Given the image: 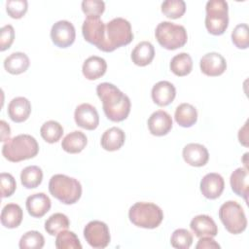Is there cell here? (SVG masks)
<instances>
[{"label":"cell","instance_id":"6da1fadb","mask_svg":"<svg viewBox=\"0 0 249 249\" xmlns=\"http://www.w3.org/2000/svg\"><path fill=\"white\" fill-rule=\"evenodd\" d=\"M96 93L102 101L104 114L110 121L122 122L127 118L131 107L129 97L115 85L101 83L96 87Z\"/></svg>","mask_w":249,"mask_h":249},{"label":"cell","instance_id":"7a4b0ae2","mask_svg":"<svg viewBox=\"0 0 249 249\" xmlns=\"http://www.w3.org/2000/svg\"><path fill=\"white\" fill-rule=\"evenodd\" d=\"M38 152L37 140L29 134H18L6 141L2 147V155L12 162L32 159Z\"/></svg>","mask_w":249,"mask_h":249},{"label":"cell","instance_id":"3957f363","mask_svg":"<svg viewBox=\"0 0 249 249\" xmlns=\"http://www.w3.org/2000/svg\"><path fill=\"white\" fill-rule=\"evenodd\" d=\"M49 191L60 202L74 204L82 196V185L75 178L64 174H55L50 179Z\"/></svg>","mask_w":249,"mask_h":249},{"label":"cell","instance_id":"277c9868","mask_svg":"<svg viewBox=\"0 0 249 249\" xmlns=\"http://www.w3.org/2000/svg\"><path fill=\"white\" fill-rule=\"evenodd\" d=\"M130 222L143 229H155L163 219L162 210L152 202H136L128 211Z\"/></svg>","mask_w":249,"mask_h":249},{"label":"cell","instance_id":"5b68a950","mask_svg":"<svg viewBox=\"0 0 249 249\" xmlns=\"http://www.w3.org/2000/svg\"><path fill=\"white\" fill-rule=\"evenodd\" d=\"M106 48L105 52H113L116 49L128 45L133 39L131 25L123 18H115L107 22L105 27Z\"/></svg>","mask_w":249,"mask_h":249},{"label":"cell","instance_id":"8992f818","mask_svg":"<svg viewBox=\"0 0 249 249\" xmlns=\"http://www.w3.org/2000/svg\"><path fill=\"white\" fill-rule=\"evenodd\" d=\"M205 27L213 35H222L229 25V6L225 0H209L206 3Z\"/></svg>","mask_w":249,"mask_h":249},{"label":"cell","instance_id":"52a82bcc","mask_svg":"<svg viewBox=\"0 0 249 249\" xmlns=\"http://www.w3.org/2000/svg\"><path fill=\"white\" fill-rule=\"evenodd\" d=\"M159 44L166 50H176L183 47L188 40V34L183 25L170 21H161L155 31Z\"/></svg>","mask_w":249,"mask_h":249},{"label":"cell","instance_id":"ba28073f","mask_svg":"<svg viewBox=\"0 0 249 249\" xmlns=\"http://www.w3.org/2000/svg\"><path fill=\"white\" fill-rule=\"evenodd\" d=\"M219 218L226 230L233 234L241 233L247 227V219L243 208L234 200L224 202L219 209Z\"/></svg>","mask_w":249,"mask_h":249},{"label":"cell","instance_id":"9c48e42d","mask_svg":"<svg viewBox=\"0 0 249 249\" xmlns=\"http://www.w3.org/2000/svg\"><path fill=\"white\" fill-rule=\"evenodd\" d=\"M106 25L99 18L87 17L83 22L82 32L85 40L94 46L100 51L105 52L106 39H105Z\"/></svg>","mask_w":249,"mask_h":249},{"label":"cell","instance_id":"30bf717a","mask_svg":"<svg viewBox=\"0 0 249 249\" xmlns=\"http://www.w3.org/2000/svg\"><path fill=\"white\" fill-rule=\"evenodd\" d=\"M84 237L91 247L97 249L107 247L111 239L108 226L97 220L87 224L84 229Z\"/></svg>","mask_w":249,"mask_h":249},{"label":"cell","instance_id":"8fae6325","mask_svg":"<svg viewBox=\"0 0 249 249\" xmlns=\"http://www.w3.org/2000/svg\"><path fill=\"white\" fill-rule=\"evenodd\" d=\"M75 37V27L68 20H58L52 26L51 38L58 48H68L74 43Z\"/></svg>","mask_w":249,"mask_h":249},{"label":"cell","instance_id":"7c38bea8","mask_svg":"<svg viewBox=\"0 0 249 249\" xmlns=\"http://www.w3.org/2000/svg\"><path fill=\"white\" fill-rule=\"evenodd\" d=\"M74 119L77 125L88 130H93L99 124L97 110L89 103H82L77 106L74 112Z\"/></svg>","mask_w":249,"mask_h":249},{"label":"cell","instance_id":"4fadbf2b","mask_svg":"<svg viewBox=\"0 0 249 249\" xmlns=\"http://www.w3.org/2000/svg\"><path fill=\"white\" fill-rule=\"evenodd\" d=\"M200 70L203 74L210 77L222 75L226 68L227 62L224 56L218 53L212 52L204 54L199 61Z\"/></svg>","mask_w":249,"mask_h":249},{"label":"cell","instance_id":"5bb4252c","mask_svg":"<svg viewBox=\"0 0 249 249\" xmlns=\"http://www.w3.org/2000/svg\"><path fill=\"white\" fill-rule=\"evenodd\" d=\"M225 188V182L223 177L218 173H208L200 181V192L209 199H215L219 197Z\"/></svg>","mask_w":249,"mask_h":249},{"label":"cell","instance_id":"9a60e30c","mask_svg":"<svg viewBox=\"0 0 249 249\" xmlns=\"http://www.w3.org/2000/svg\"><path fill=\"white\" fill-rule=\"evenodd\" d=\"M148 128L150 132L156 136L167 134L172 128L171 116L163 110L154 112L148 119Z\"/></svg>","mask_w":249,"mask_h":249},{"label":"cell","instance_id":"2e32d148","mask_svg":"<svg viewBox=\"0 0 249 249\" xmlns=\"http://www.w3.org/2000/svg\"><path fill=\"white\" fill-rule=\"evenodd\" d=\"M184 160L192 166H203L209 160V153L207 149L198 143L187 144L182 152Z\"/></svg>","mask_w":249,"mask_h":249},{"label":"cell","instance_id":"e0dca14e","mask_svg":"<svg viewBox=\"0 0 249 249\" xmlns=\"http://www.w3.org/2000/svg\"><path fill=\"white\" fill-rule=\"evenodd\" d=\"M26 209L30 216L41 218L51 209L52 201L44 193H37L29 196L26 198Z\"/></svg>","mask_w":249,"mask_h":249},{"label":"cell","instance_id":"ac0fdd59","mask_svg":"<svg viewBox=\"0 0 249 249\" xmlns=\"http://www.w3.org/2000/svg\"><path fill=\"white\" fill-rule=\"evenodd\" d=\"M191 230L196 236H211L214 237L218 233V228L214 220L208 215H197L194 217L190 224Z\"/></svg>","mask_w":249,"mask_h":249},{"label":"cell","instance_id":"d6986e66","mask_svg":"<svg viewBox=\"0 0 249 249\" xmlns=\"http://www.w3.org/2000/svg\"><path fill=\"white\" fill-rule=\"evenodd\" d=\"M176 95V89L168 81H160L152 89V99L159 106L170 104Z\"/></svg>","mask_w":249,"mask_h":249},{"label":"cell","instance_id":"ffe728a7","mask_svg":"<svg viewBox=\"0 0 249 249\" xmlns=\"http://www.w3.org/2000/svg\"><path fill=\"white\" fill-rule=\"evenodd\" d=\"M31 113L30 101L22 96L13 98L8 105V115L15 123L26 121Z\"/></svg>","mask_w":249,"mask_h":249},{"label":"cell","instance_id":"44dd1931","mask_svg":"<svg viewBox=\"0 0 249 249\" xmlns=\"http://www.w3.org/2000/svg\"><path fill=\"white\" fill-rule=\"evenodd\" d=\"M230 183L232 192L248 201L249 174L247 167H238L231 175Z\"/></svg>","mask_w":249,"mask_h":249},{"label":"cell","instance_id":"7402d4cb","mask_svg":"<svg viewBox=\"0 0 249 249\" xmlns=\"http://www.w3.org/2000/svg\"><path fill=\"white\" fill-rule=\"evenodd\" d=\"M107 69V63L104 58L97 56V55H91L88 57L83 64L82 71L84 76L88 80H96L100 77H102Z\"/></svg>","mask_w":249,"mask_h":249},{"label":"cell","instance_id":"603a6c76","mask_svg":"<svg viewBox=\"0 0 249 249\" xmlns=\"http://www.w3.org/2000/svg\"><path fill=\"white\" fill-rule=\"evenodd\" d=\"M124 140L125 134L124 130L117 126H113L105 130L101 136L100 143L104 150L113 152L119 150L124 144Z\"/></svg>","mask_w":249,"mask_h":249},{"label":"cell","instance_id":"cb8c5ba5","mask_svg":"<svg viewBox=\"0 0 249 249\" xmlns=\"http://www.w3.org/2000/svg\"><path fill=\"white\" fill-rule=\"evenodd\" d=\"M30 61L29 57L20 52H16L7 56L4 60V68L7 72L13 75H18L27 70Z\"/></svg>","mask_w":249,"mask_h":249},{"label":"cell","instance_id":"d4e9b609","mask_svg":"<svg viewBox=\"0 0 249 249\" xmlns=\"http://www.w3.org/2000/svg\"><path fill=\"white\" fill-rule=\"evenodd\" d=\"M155 56L154 46L148 41L138 43L131 53V60L138 66H146L152 62Z\"/></svg>","mask_w":249,"mask_h":249},{"label":"cell","instance_id":"484cf974","mask_svg":"<svg viewBox=\"0 0 249 249\" xmlns=\"http://www.w3.org/2000/svg\"><path fill=\"white\" fill-rule=\"evenodd\" d=\"M1 224L8 229L18 228L23 218L22 209L17 203L6 204L1 211Z\"/></svg>","mask_w":249,"mask_h":249},{"label":"cell","instance_id":"4316f807","mask_svg":"<svg viewBox=\"0 0 249 249\" xmlns=\"http://www.w3.org/2000/svg\"><path fill=\"white\" fill-rule=\"evenodd\" d=\"M88 143L86 134L80 130L68 133L61 142L62 149L69 154H78L84 150Z\"/></svg>","mask_w":249,"mask_h":249},{"label":"cell","instance_id":"83f0119b","mask_svg":"<svg viewBox=\"0 0 249 249\" xmlns=\"http://www.w3.org/2000/svg\"><path fill=\"white\" fill-rule=\"evenodd\" d=\"M174 118L179 125L190 127L197 121V111L192 104L182 103L176 108Z\"/></svg>","mask_w":249,"mask_h":249},{"label":"cell","instance_id":"f1b7e54d","mask_svg":"<svg viewBox=\"0 0 249 249\" xmlns=\"http://www.w3.org/2000/svg\"><path fill=\"white\" fill-rule=\"evenodd\" d=\"M193 69V60L189 53H180L172 57L170 61V70L179 77L187 76Z\"/></svg>","mask_w":249,"mask_h":249},{"label":"cell","instance_id":"f546056e","mask_svg":"<svg viewBox=\"0 0 249 249\" xmlns=\"http://www.w3.org/2000/svg\"><path fill=\"white\" fill-rule=\"evenodd\" d=\"M43 180V171L37 165H29L22 169L20 173V181L26 189L37 188Z\"/></svg>","mask_w":249,"mask_h":249},{"label":"cell","instance_id":"4dcf8cb0","mask_svg":"<svg viewBox=\"0 0 249 249\" xmlns=\"http://www.w3.org/2000/svg\"><path fill=\"white\" fill-rule=\"evenodd\" d=\"M69 226L70 222L66 215L62 213H54L46 220L45 231L51 235H55L59 231L67 230Z\"/></svg>","mask_w":249,"mask_h":249},{"label":"cell","instance_id":"1f68e13d","mask_svg":"<svg viewBox=\"0 0 249 249\" xmlns=\"http://www.w3.org/2000/svg\"><path fill=\"white\" fill-rule=\"evenodd\" d=\"M40 134L46 142L55 143L61 138L63 134V127L55 121H48L42 124Z\"/></svg>","mask_w":249,"mask_h":249},{"label":"cell","instance_id":"d6a6232c","mask_svg":"<svg viewBox=\"0 0 249 249\" xmlns=\"http://www.w3.org/2000/svg\"><path fill=\"white\" fill-rule=\"evenodd\" d=\"M55 247L57 249H82V245L76 233L66 230L57 233Z\"/></svg>","mask_w":249,"mask_h":249},{"label":"cell","instance_id":"836d02e7","mask_svg":"<svg viewBox=\"0 0 249 249\" xmlns=\"http://www.w3.org/2000/svg\"><path fill=\"white\" fill-rule=\"evenodd\" d=\"M45 244L43 234L37 231H29L25 232L19 240L20 249H41Z\"/></svg>","mask_w":249,"mask_h":249},{"label":"cell","instance_id":"e575fe53","mask_svg":"<svg viewBox=\"0 0 249 249\" xmlns=\"http://www.w3.org/2000/svg\"><path fill=\"white\" fill-rule=\"evenodd\" d=\"M186 11V3L183 0H165L161 3V12L169 18H179Z\"/></svg>","mask_w":249,"mask_h":249},{"label":"cell","instance_id":"d590c367","mask_svg":"<svg viewBox=\"0 0 249 249\" xmlns=\"http://www.w3.org/2000/svg\"><path fill=\"white\" fill-rule=\"evenodd\" d=\"M170 243L177 249H189L193 243V235L185 229H177L171 235Z\"/></svg>","mask_w":249,"mask_h":249},{"label":"cell","instance_id":"8d00e7d4","mask_svg":"<svg viewBox=\"0 0 249 249\" xmlns=\"http://www.w3.org/2000/svg\"><path fill=\"white\" fill-rule=\"evenodd\" d=\"M233 45L238 49H247L249 46V28L246 23L237 24L231 32Z\"/></svg>","mask_w":249,"mask_h":249},{"label":"cell","instance_id":"74e56055","mask_svg":"<svg viewBox=\"0 0 249 249\" xmlns=\"http://www.w3.org/2000/svg\"><path fill=\"white\" fill-rule=\"evenodd\" d=\"M28 3L26 0H8L6 2V11L13 18H20L27 12Z\"/></svg>","mask_w":249,"mask_h":249},{"label":"cell","instance_id":"f35d334b","mask_svg":"<svg viewBox=\"0 0 249 249\" xmlns=\"http://www.w3.org/2000/svg\"><path fill=\"white\" fill-rule=\"evenodd\" d=\"M82 10L87 17L99 18L105 10V3L101 0H84Z\"/></svg>","mask_w":249,"mask_h":249},{"label":"cell","instance_id":"ab89813d","mask_svg":"<svg viewBox=\"0 0 249 249\" xmlns=\"http://www.w3.org/2000/svg\"><path fill=\"white\" fill-rule=\"evenodd\" d=\"M0 187H1V196L8 197L11 196L17 188V183L12 174L2 172L0 175Z\"/></svg>","mask_w":249,"mask_h":249},{"label":"cell","instance_id":"60d3db41","mask_svg":"<svg viewBox=\"0 0 249 249\" xmlns=\"http://www.w3.org/2000/svg\"><path fill=\"white\" fill-rule=\"evenodd\" d=\"M15 39V29L11 24L4 25L0 30V51L8 50Z\"/></svg>","mask_w":249,"mask_h":249},{"label":"cell","instance_id":"b9f144b4","mask_svg":"<svg viewBox=\"0 0 249 249\" xmlns=\"http://www.w3.org/2000/svg\"><path fill=\"white\" fill-rule=\"evenodd\" d=\"M220 247L221 246L211 236L199 237V240L196 245V249H219Z\"/></svg>","mask_w":249,"mask_h":249},{"label":"cell","instance_id":"7bdbcfd3","mask_svg":"<svg viewBox=\"0 0 249 249\" xmlns=\"http://www.w3.org/2000/svg\"><path fill=\"white\" fill-rule=\"evenodd\" d=\"M1 125V141H8L10 139V134H11V129L9 124L5 121L0 122Z\"/></svg>","mask_w":249,"mask_h":249},{"label":"cell","instance_id":"ee69618b","mask_svg":"<svg viewBox=\"0 0 249 249\" xmlns=\"http://www.w3.org/2000/svg\"><path fill=\"white\" fill-rule=\"evenodd\" d=\"M247 124L248 123L246 122L244 126L242 128L239 129L238 131V139H239V142L241 144H243L244 146H248V143H247V140H248V136H247Z\"/></svg>","mask_w":249,"mask_h":249}]
</instances>
